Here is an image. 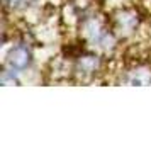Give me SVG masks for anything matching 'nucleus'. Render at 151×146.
Returning a JSON list of instances; mask_svg holds the SVG:
<instances>
[{"mask_svg":"<svg viewBox=\"0 0 151 146\" xmlns=\"http://www.w3.org/2000/svg\"><path fill=\"white\" fill-rule=\"evenodd\" d=\"M82 29L90 44H93V46H97L100 49L114 48V44H116L114 31L109 29V26L104 21H100L99 17H95V15L85 17L82 21Z\"/></svg>","mask_w":151,"mask_h":146,"instance_id":"1","label":"nucleus"},{"mask_svg":"<svg viewBox=\"0 0 151 146\" xmlns=\"http://www.w3.org/2000/svg\"><path fill=\"white\" fill-rule=\"evenodd\" d=\"M32 63V53H31V48H29L26 42H19L15 44L14 48L9 51L7 60H5V66L14 71H24L27 70Z\"/></svg>","mask_w":151,"mask_h":146,"instance_id":"2","label":"nucleus"},{"mask_svg":"<svg viewBox=\"0 0 151 146\" xmlns=\"http://www.w3.org/2000/svg\"><path fill=\"white\" fill-rule=\"evenodd\" d=\"M139 26V15L132 9H122L114 15V31L121 36H131Z\"/></svg>","mask_w":151,"mask_h":146,"instance_id":"3","label":"nucleus"},{"mask_svg":"<svg viewBox=\"0 0 151 146\" xmlns=\"http://www.w3.org/2000/svg\"><path fill=\"white\" fill-rule=\"evenodd\" d=\"M100 70V56L95 53H80L76 56L75 71L82 77H92Z\"/></svg>","mask_w":151,"mask_h":146,"instance_id":"4","label":"nucleus"},{"mask_svg":"<svg viewBox=\"0 0 151 146\" xmlns=\"http://www.w3.org/2000/svg\"><path fill=\"white\" fill-rule=\"evenodd\" d=\"M126 82L129 85H146L151 82V70L137 68L129 71V75L126 78Z\"/></svg>","mask_w":151,"mask_h":146,"instance_id":"5","label":"nucleus"},{"mask_svg":"<svg viewBox=\"0 0 151 146\" xmlns=\"http://www.w3.org/2000/svg\"><path fill=\"white\" fill-rule=\"evenodd\" d=\"M36 2H39V0H5V7L12 9V10H22V9L34 5Z\"/></svg>","mask_w":151,"mask_h":146,"instance_id":"6","label":"nucleus"},{"mask_svg":"<svg viewBox=\"0 0 151 146\" xmlns=\"http://www.w3.org/2000/svg\"><path fill=\"white\" fill-rule=\"evenodd\" d=\"M15 73L17 71H14V70H10L5 66V70L2 71V85H19V80H17V77H15Z\"/></svg>","mask_w":151,"mask_h":146,"instance_id":"7","label":"nucleus"}]
</instances>
